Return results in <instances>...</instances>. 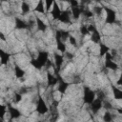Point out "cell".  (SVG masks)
<instances>
[{
  "instance_id": "6da1fadb",
  "label": "cell",
  "mask_w": 122,
  "mask_h": 122,
  "mask_svg": "<svg viewBox=\"0 0 122 122\" xmlns=\"http://www.w3.org/2000/svg\"><path fill=\"white\" fill-rule=\"evenodd\" d=\"M48 61H49V52L46 51H41L38 52V55L35 58L30 61V63L34 69L41 70L42 68L46 67Z\"/></svg>"
},
{
  "instance_id": "7a4b0ae2",
  "label": "cell",
  "mask_w": 122,
  "mask_h": 122,
  "mask_svg": "<svg viewBox=\"0 0 122 122\" xmlns=\"http://www.w3.org/2000/svg\"><path fill=\"white\" fill-rule=\"evenodd\" d=\"M96 98V94H95V92L93 90H92L91 88L85 86L84 89H83V101L88 104V105H91L94 99Z\"/></svg>"
},
{
  "instance_id": "3957f363",
  "label": "cell",
  "mask_w": 122,
  "mask_h": 122,
  "mask_svg": "<svg viewBox=\"0 0 122 122\" xmlns=\"http://www.w3.org/2000/svg\"><path fill=\"white\" fill-rule=\"evenodd\" d=\"M103 8H104V10L106 11V18H105L106 24L112 25V24L116 23V20H117L116 11L110 7H103Z\"/></svg>"
},
{
  "instance_id": "277c9868",
  "label": "cell",
  "mask_w": 122,
  "mask_h": 122,
  "mask_svg": "<svg viewBox=\"0 0 122 122\" xmlns=\"http://www.w3.org/2000/svg\"><path fill=\"white\" fill-rule=\"evenodd\" d=\"M88 30L91 33V40L94 43V44H100L101 42V34L99 32V30L96 29V27L93 24H91L88 26Z\"/></svg>"
},
{
  "instance_id": "5b68a950",
  "label": "cell",
  "mask_w": 122,
  "mask_h": 122,
  "mask_svg": "<svg viewBox=\"0 0 122 122\" xmlns=\"http://www.w3.org/2000/svg\"><path fill=\"white\" fill-rule=\"evenodd\" d=\"M35 109H36V112L39 114H46L49 112V108H48L44 98L41 95H38V98H37V101H36V105H35Z\"/></svg>"
},
{
  "instance_id": "8992f818",
  "label": "cell",
  "mask_w": 122,
  "mask_h": 122,
  "mask_svg": "<svg viewBox=\"0 0 122 122\" xmlns=\"http://www.w3.org/2000/svg\"><path fill=\"white\" fill-rule=\"evenodd\" d=\"M112 58H113V56L110 52L107 53L105 55V62H104V64H105V67L107 69L112 70V71H116L118 69V64L116 62H114Z\"/></svg>"
},
{
  "instance_id": "52a82bcc",
  "label": "cell",
  "mask_w": 122,
  "mask_h": 122,
  "mask_svg": "<svg viewBox=\"0 0 122 122\" xmlns=\"http://www.w3.org/2000/svg\"><path fill=\"white\" fill-rule=\"evenodd\" d=\"M7 111H8V113H9V115H10V120L11 121V120H13V119H17V118H19L21 115H22V113H21V112L17 109V108H15V107H13L11 104H8L7 105Z\"/></svg>"
},
{
  "instance_id": "ba28073f",
  "label": "cell",
  "mask_w": 122,
  "mask_h": 122,
  "mask_svg": "<svg viewBox=\"0 0 122 122\" xmlns=\"http://www.w3.org/2000/svg\"><path fill=\"white\" fill-rule=\"evenodd\" d=\"M54 57V65H55V75H59V71L61 70V67L64 63V56L61 53H54L53 54Z\"/></svg>"
},
{
  "instance_id": "9c48e42d",
  "label": "cell",
  "mask_w": 122,
  "mask_h": 122,
  "mask_svg": "<svg viewBox=\"0 0 122 122\" xmlns=\"http://www.w3.org/2000/svg\"><path fill=\"white\" fill-rule=\"evenodd\" d=\"M103 102H104L103 99H101V98H99V97H96V98L94 99V101L90 105L91 111H92L94 114L97 113V112L101 110V108L103 107Z\"/></svg>"
},
{
  "instance_id": "30bf717a",
  "label": "cell",
  "mask_w": 122,
  "mask_h": 122,
  "mask_svg": "<svg viewBox=\"0 0 122 122\" xmlns=\"http://www.w3.org/2000/svg\"><path fill=\"white\" fill-rule=\"evenodd\" d=\"M55 41H56V48H57V50L61 53L66 52L67 51V47H66L65 43L63 42V40L61 39V37H60V35H59L57 30L55 31Z\"/></svg>"
},
{
  "instance_id": "8fae6325",
  "label": "cell",
  "mask_w": 122,
  "mask_h": 122,
  "mask_svg": "<svg viewBox=\"0 0 122 122\" xmlns=\"http://www.w3.org/2000/svg\"><path fill=\"white\" fill-rule=\"evenodd\" d=\"M59 75H54L51 72H47L46 74V77H47V84H48V87H54L55 85H58V82H59V78H58Z\"/></svg>"
},
{
  "instance_id": "7c38bea8",
  "label": "cell",
  "mask_w": 122,
  "mask_h": 122,
  "mask_svg": "<svg viewBox=\"0 0 122 122\" xmlns=\"http://www.w3.org/2000/svg\"><path fill=\"white\" fill-rule=\"evenodd\" d=\"M61 13H62V10H61V9L59 8L58 3H57L56 1H54L53 6H52L51 10V14L52 18H53L54 20H59V17H60V15H61Z\"/></svg>"
},
{
  "instance_id": "4fadbf2b",
  "label": "cell",
  "mask_w": 122,
  "mask_h": 122,
  "mask_svg": "<svg viewBox=\"0 0 122 122\" xmlns=\"http://www.w3.org/2000/svg\"><path fill=\"white\" fill-rule=\"evenodd\" d=\"M14 27H15L16 30H27V29H30L31 27V25L27 23L25 20L16 17L15 18V25H14Z\"/></svg>"
},
{
  "instance_id": "5bb4252c",
  "label": "cell",
  "mask_w": 122,
  "mask_h": 122,
  "mask_svg": "<svg viewBox=\"0 0 122 122\" xmlns=\"http://www.w3.org/2000/svg\"><path fill=\"white\" fill-rule=\"evenodd\" d=\"M58 78H59V82H58V88H57V91H58L61 94H64V93L66 92L67 89L69 88L70 83L67 82V81H65V80H64L63 78H61L60 76H58Z\"/></svg>"
},
{
  "instance_id": "9a60e30c",
  "label": "cell",
  "mask_w": 122,
  "mask_h": 122,
  "mask_svg": "<svg viewBox=\"0 0 122 122\" xmlns=\"http://www.w3.org/2000/svg\"><path fill=\"white\" fill-rule=\"evenodd\" d=\"M83 10H84V8L80 5H78L76 7H71V13L74 19H78L80 17V15L83 13Z\"/></svg>"
},
{
  "instance_id": "2e32d148",
  "label": "cell",
  "mask_w": 122,
  "mask_h": 122,
  "mask_svg": "<svg viewBox=\"0 0 122 122\" xmlns=\"http://www.w3.org/2000/svg\"><path fill=\"white\" fill-rule=\"evenodd\" d=\"M58 21L65 23V24H71V11H69L68 10H62V13H61Z\"/></svg>"
},
{
  "instance_id": "e0dca14e",
  "label": "cell",
  "mask_w": 122,
  "mask_h": 122,
  "mask_svg": "<svg viewBox=\"0 0 122 122\" xmlns=\"http://www.w3.org/2000/svg\"><path fill=\"white\" fill-rule=\"evenodd\" d=\"M0 59H1V64L3 66H7L10 59V53L1 50L0 51Z\"/></svg>"
},
{
  "instance_id": "ac0fdd59",
  "label": "cell",
  "mask_w": 122,
  "mask_h": 122,
  "mask_svg": "<svg viewBox=\"0 0 122 122\" xmlns=\"http://www.w3.org/2000/svg\"><path fill=\"white\" fill-rule=\"evenodd\" d=\"M35 23H36L38 30H40V31H46V30L48 29L47 24L38 16H35Z\"/></svg>"
},
{
  "instance_id": "d6986e66",
  "label": "cell",
  "mask_w": 122,
  "mask_h": 122,
  "mask_svg": "<svg viewBox=\"0 0 122 122\" xmlns=\"http://www.w3.org/2000/svg\"><path fill=\"white\" fill-rule=\"evenodd\" d=\"M25 74H26V72H25V71L20 67V66H18V65H14V75H15V77L17 78V79H23L24 77H25Z\"/></svg>"
},
{
  "instance_id": "ffe728a7",
  "label": "cell",
  "mask_w": 122,
  "mask_h": 122,
  "mask_svg": "<svg viewBox=\"0 0 122 122\" xmlns=\"http://www.w3.org/2000/svg\"><path fill=\"white\" fill-rule=\"evenodd\" d=\"M111 88H112V94H113L114 99H116V100H122V90H120L119 88H117L114 85H112Z\"/></svg>"
},
{
  "instance_id": "44dd1931",
  "label": "cell",
  "mask_w": 122,
  "mask_h": 122,
  "mask_svg": "<svg viewBox=\"0 0 122 122\" xmlns=\"http://www.w3.org/2000/svg\"><path fill=\"white\" fill-rule=\"evenodd\" d=\"M110 51V48L105 45L104 43H100L99 44V54L100 56H105L107 53H109Z\"/></svg>"
},
{
  "instance_id": "7402d4cb",
  "label": "cell",
  "mask_w": 122,
  "mask_h": 122,
  "mask_svg": "<svg viewBox=\"0 0 122 122\" xmlns=\"http://www.w3.org/2000/svg\"><path fill=\"white\" fill-rule=\"evenodd\" d=\"M56 30L58 31L61 39L63 40V42L66 41L67 39H69V37L71 36V33H70L69 30Z\"/></svg>"
},
{
  "instance_id": "603a6c76",
  "label": "cell",
  "mask_w": 122,
  "mask_h": 122,
  "mask_svg": "<svg viewBox=\"0 0 122 122\" xmlns=\"http://www.w3.org/2000/svg\"><path fill=\"white\" fill-rule=\"evenodd\" d=\"M34 10L39 13H45V2L44 1H39L34 8Z\"/></svg>"
},
{
  "instance_id": "cb8c5ba5",
  "label": "cell",
  "mask_w": 122,
  "mask_h": 122,
  "mask_svg": "<svg viewBox=\"0 0 122 122\" xmlns=\"http://www.w3.org/2000/svg\"><path fill=\"white\" fill-rule=\"evenodd\" d=\"M30 5L27 2H22L21 3V11H22V13L23 14H27V13L30 12Z\"/></svg>"
},
{
  "instance_id": "d4e9b609",
  "label": "cell",
  "mask_w": 122,
  "mask_h": 122,
  "mask_svg": "<svg viewBox=\"0 0 122 122\" xmlns=\"http://www.w3.org/2000/svg\"><path fill=\"white\" fill-rule=\"evenodd\" d=\"M103 121L104 122H112V115L110 111H106L103 114Z\"/></svg>"
},
{
  "instance_id": "484cf974",
  "label": "cell",
  "mask_w": 122,
  "mask_h": 122,
  "mask_svg": "<svg viewBox=\"0 0 122 122\" xmlns=\"http://www.w3.org/2000/svg\"><path fill=\"white\" fill-rule=\"evenodd\" d=\"M82 14H83V16L86 17V18H91V17H92V15H93V11L90 10L89 9H84Z\"/></svg>"
},
{
  "instance_id": "4316f807",
  "label": "cell",
  "mask_w": 122,
  "mask_h": 122,
  "mask_svg": "<svg viewBox=\"0 0 122 122\" xmlns=\"http://www.w3.org/2000/svg\"><path fill=\"white\" fill-rule=\"evenodd\" d=\"M80 33L82 34V35H87V34H89L90 32H89V30H88V26H81V28H80Z\"/></svg>"
},
{
  "instance_id": "83f0119b",
  "label": "cell",
  "mask_w": 122,
  "mask_h": 122,
  "mask_svg": "<svg viewBox=\"0 0 122 122\" xmlns=\"http://www.w3.org/2000/svg\"><path fill=\"white\" fill-rule=\"evenodd\" d=\"M104 10V8L103 7H98V6H96V7H94L93 8V13H96L97 15H101V13H102V10Z\"/></svg>"
},
{
  "instance_id": "f1b7e54d",
  "label": "cell",
  "mask_w": 122,
  "mask_h": 122,
  "mask_svg": "<svg viewBox=\"0 0 122 122\" xmlns=\"http://www.w3.org/2000/svg\"><path fill=\"white\" fill-rule=\"evenodd\" d=\"M53 3H54V1H53V0H51V1L46 0V1H45L46 10H51V8H52V6H53Z\"/></svg>"
},
{
  "instance_id": "f546056e",
  "label": "cell",
  "mask_w": 122,
  "mask_h": 122,
  "mask_svg": "<svg viewBox=\"0 0 122 122\" xmlns=\"http://www.w3.org/2000/svg\"><path fill=\"white\" fill-rule=\"evenodd\" d=\"M103 107L106 109V111H110V110L112 109V103H110L109 101H105V100H104V102H103Z\"/></svg>"
},
{
  "instance_id": "4dcf8cb0",
  "label": "cell",
  "mask_w": 122,
  "mask_h": 122,
  "mask_svg": "<svg viewBox=\"0 0 122 122\" xmlns=\"http://www.w3.org/2000/svg\"><path fill=\"white\" fill-rule=\"evenodd\" d=\"M22 100V94L20 92H15L14 94V102L15 103H19Z\"/></svg>"
},
{
  "instance_id": "1f68e13d",
  "label": "cell",
  "mask_w": 122,
  "mask_h": 122,
  "mask_svg": "<svg viewBox=\"0 0 122 122\" xmlns=\"http://www.w3.org/2000/svg\"><path fill=\"white\" fill-rule=\"evenodd\" d=\"M69 42L72 45V46H76V38H74L72 35H71L69 37Z\"/></svg>"
},
{
  "instance_id": "d6a6232c",
  "label": "cell",
  "mask_w": 122,
  "mask_h": 122,
  "mask_svg": "<svg viewBox=\"0 0 122 122\" xmlns=\"http://www.w3.org/2000/svg\"><path fill=\"white\" fill-rule=\"evenodd\" d=\"M6 108H7V107H6V106H4V105H2V106H1V109H2V112H1V117H2V118L4 117L5 113H6V112H8V111H6Z\"/></svg>"
},
{
  "instance_id": "836d02e7",
  "label": "cell",
  "mask_w": 122,
  "mask_h": 122,
  "mask_svg": "<svg viewBox=\"0 0 122 122\" xmlns=\"http://www.w3.org/2000/svg\"><path fill=\"white\" fill-rule=\"evenodd\" d=\"M116 85L122 87V72L120 73V76H119V78H118L117 81H116Z\"/></svg>"
},
{
  "instance_id": "e575fe53",
  "label": "cell",
  "mask_w": 122,
  "mask_h": 122,
  "mask_svg": "<svg viewBox=\"0 0 122 122\" xmlns=\"http://www.w3.org/2000/svg\"><path fill=\"white\" fill-rule=\"evenodd\" d=\"M70 4H71V7H76V6L79 5V3L77 1H75V0H71L70 1Z\"/></svg>"
},
{
  "instance_id": "d590c367",
  "label": "cell",
  "mask_w": 122,
  "mask_h": 122,
  "mask_svg": "<svg viewBox=\"0 0 122 122\" xmlns=\"http://www.w3.org/2000/svg\"><path fill=\"white\" fill-rule=\"evenodd\" d=\"M0 38H1L2 41H6V37H5V35H4V33L2 31L0 32Z\"/></svg>"
},
{
  "instance_id": "8d00e7d4",
  "label": "cell",
  "mask_w": 122,
  "mask_h": 122,
  "mask_svg": "<svg viewBox=\"0 0 122 122\" xmlns=\"http://www.w3.org/2000/svg\"><path fill=\"white\" fill-rule=\"evenodd\" d=\"M116 111L119 114H122V108H118V109H116Z\"/></svg>"
},
{
  "instance_id": "74e56055",
  "label": "cell",
  "mask_w": 122,
  "mask_h": 122,
  "mask_svg": "<svg viewBox=\"0 0 122 122\" xmlns=\"http://www.w3.org/2000/svg\"><path fill=\"white\" fill-rule=\"evenodd\" d=\"M93 122H96V121H93Z\"/></svg>"
}]
</instances>
